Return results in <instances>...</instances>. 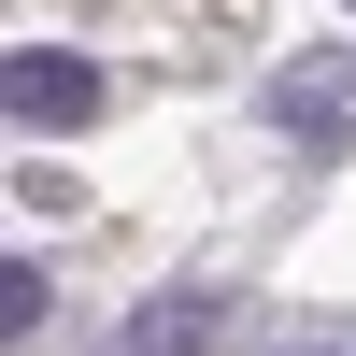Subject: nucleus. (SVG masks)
I'll return each mask as SVG.
<instances>
[{
  "label": "nucleus",
  "instance_id": "nucleus-3",
  "mask_svg": "<svg viewBox=\"0 0 356 356\" xmlns=\"http://www.w3.org/2000/svg\"><path fill=\"white\" fill-rule=\"evenodd\" d=\"M214 342H228V285H171L114 328V356H214Z\"/></svg>",
  "mask_w": 356,
  "mask_h": 356
},
{
  "label": "nucleus",
  "instance_id": "nucleus-2",
  "mask_svg": "<svg viewBox=\"0 0 356 356\" xmlns=\"http://www.w3.org/2000/svg\"><path fill=\"white\" fill-rule=\"evenodd\" d=\"M0 100H15V129H86V114H100V72H86V57H57V43H15Z\"/></svg>",
  "mask_w": 356,
  "mask_h": 356
},
{
  "label": "nucleus",
  "instance_id": "nucleus-4",
  "mask_svg": "<svg viewBox=\"0 0 356 356\" xmlns=\"http://www.w3.org/2000/svg\"><path fill=\"white\" fill-rule=\"evenodd\" d=\"M43 314H57V285H43V271H29V257H15V271H0V328L29 342V328H43Z\"/></svg>",
  "mask_w": 356,
  "mask_h": 356
},
{
  "label": "nucleus",
  "instance_id": "nucleus-1",
  "mask_svg": "<svg viewBox=\"0 0 356 356\" xmlns=\"http://www.w3.org/2000/svg\"><path fill=\"white\" fill-rule=\"evenodd\" d=\"M257 129H271V143H300V157L356 143V43H314V57H285V72L257 86Z\"/></svg>",
  "mask_w": 356,
  "mask_h": 356
},
{
  "label": "nucleus",
  "instance_id": "nucleus-5",
  "mask_svg": "<svg viewBox=\"0 0 356 356\" xmlns=\"http://www.w3.org/2000/svg\"><path fill=\"white\" fill-rule=\"evenodd\" d=\"M271 356H342V342H314V328H285V342H271Z\"/></svg>",
  "mask_w": 356,
  "mask_h": 356
}]
</instances>
